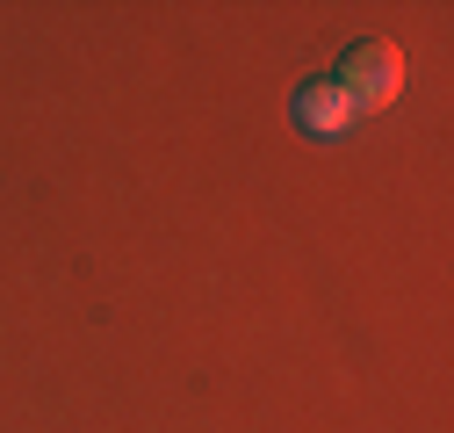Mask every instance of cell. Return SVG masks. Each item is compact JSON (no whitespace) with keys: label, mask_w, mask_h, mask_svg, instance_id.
Instances as JSON below:
<instances>
[{"label":"cell","mask_w":454,"mask_h":433,"mask_svg":"<svg viewBox=\"0 0 454 433\" xmlns=\"http://www.w3.org/2000/svg\"><path fill=\"white\" fill-rule=\"evenodd\" d=\"M332 87L354 101V116H368V108H389V101H396V87H404V51H396L389 36H361V43L339 51Z\"/></svg>","instance_id":"cell-1"},{"label":"cell","mask_w":454,"mask_h":433,"mask_svg":"<svg viewBox=\"0 0 454 433\" xmlns=\"http://www.w3.org/2000/svg\"><path fill=\"white\" fill-rule=\"evenodd\" d=\"M289 123L303 130V138H317V145H339L354 130V101L339 94L332 80H303L296 94H289Z\"/></svg>","instance_id":"cell-2"}]
</instances>
